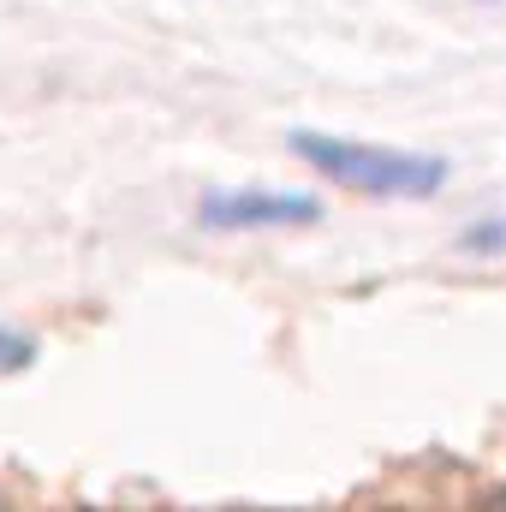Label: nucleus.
Segmentation results:
<instances>
[{
  "instance_id": "20e7f679",
  "label": "nucleus",
  "mask_w": 506,
  "mask_h": 512,
  "mask_svg": "<svg viewBox=\"0 0 506 512\" xmlns=\"http://www.w3.org/2000/svg\"><path fill=\"white\" fill-rule=\"evenodd\" d=\"M36 364V340L18 334V328H0V376H18Z\"/></svg>"
},
{
  "instance_id": "7ed1b4c3",
  "label": "nucleus",
  "mask_w": 506,
  "mask_h": 512,
  "mask_svg": "<svg viewBox=\"0 0 506 512\" xmlns=\"http://www.w3.org/2000/svg\"><path fill=\"white\" fill-rule=\"evenodd\" d=\"M459 245L477 256H506V215H495V221H471L465 233H459Z\"/></svg>"
},
{
  "instance_id": "f03ea898",
  "label": "nucleus",
  "mask_w": 506,
  "mask_h": 512,
  "mask_svg": "<svg viewBox=\"0 0 506 512\" xmlns=\"http://www.w3.org/2000/svg\"><path fill=\"white\" fill-rule=\"evenodd\" d=\"M197 221L215 233H251V227H316L322 203L310 191H209L197 203Z\"/></svg>"
},
{
  "instance_id": "f257e3e1",
  "label": "nucleus",
  "mask_w": 506,
  "mask_h": 512,
  "mask_svg": "<svg viewBox=\"0 0 506 512\" xmlns=\"http://www.w3.org/2000/svg\"><path fill=\"white\" fill-rule=\"evenodd\" d=\"M292 155L328 173L334 185L358 197H435L447 185L441 155H411L387 143H358V137H328V131H292Z\"/></svg>"
}]
</instances>
